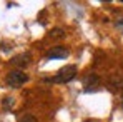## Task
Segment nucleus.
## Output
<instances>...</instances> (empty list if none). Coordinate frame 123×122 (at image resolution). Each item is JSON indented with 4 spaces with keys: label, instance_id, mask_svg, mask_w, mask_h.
Here are the masks:
<instances>
[{
    "label": "nucleus",
    "instance_id": "nucleus-1",
    "mask_svg": "<svg viewBox=\"0 0 123 122\" xmlns=\"http://www.w3.org/2000/svg\"><path fill=\"white\" fill-rule=\"evenodd\" d=\"M77 75V67L75 65H65L63 69H60L53 79H50L52 82H57V84H65V82H70L75 79Z\"/></svg>",
    "mask_w": 123,
    "mask_h": 122
},
{
    "label": "nucleus",
    "instance_id": "nucleus-3",
    "mask_svg": "<svg viewBox=\"0 0 123 122\" xmlns=\"http://www.w3.org/2000/svg\"><path fill=\"white\" fill-rule=\"evenodd\" d=\"M68 55V50L65 47H52L48 52H47V59H65Z\"/></svg>",
    "mask_w": 123,
    "mask_h": 122
},
{
    "label": "nucleus",
    "instance_id": "nucleus-9",
    "mask_svg": "<svg viewBox=\"0 0 123 122\" xmlns=\"http://www.w3.org/2000/svg\"><path fill=\"white\" fill-rule=\"evenodd\" d=\"M10 104L13 105V99H8V97H7V99H5V107H8Z\"/></svg>",
    "mask_w": 123,
    "mask_h": 122
},
{
    "label": "nucleus",
    "instance_id": "nucleus-8",
    "mask_svg": "<svg viewBox=\"0 0 123 122\" xmlns=\"http://www.w3.org/2000/svg\"><path fill=\"white\" fill-rule=\"evenodd\" d=\"M18 122H37V119L32 114H25V115H22L20 119H18Z\"/></svg>",
    "mask_w": 123,
    "mask_h": 122
},
{
    "label": "nucleus",
    "instance_id": "nucleus-10",
    "mask_svg": "<svg viewBox=\"0 0 123 122\" xmlns=\"http://www.w3.org/2000/svg\"><path fill=\"white\" fill-rule=\"evenodd\" d=\"M117 27H118V29H120V30L123 32V19H122V20H118V22H117Z\"/></svg>",
    "mask_w": 123,
    "mask_h": 122
},
{
    "label": "nucleus",
    "instance_id": "nucleus-6",
    "mask_svg": "<svg viewBox=\"0 0 123 122\" xmlns=\"http://www.w3.org/2000/svg\"><path fill=\"white\" fill-rule=\"evenodd\" d=\"M108 85H110L113 90L123 89V75H120V74H115V75H111V77H110V82H108Z\"/></svg>",
    "mask_w": 123,
    "mask_h": 122
},
{
    "label": "nucleus",
    "instance_id": "nucleus-11",
    "mask_svg": "<svg viewBox=\"0 0 123 122\" xmlns=\"http://www.w3.org/2000/svg\"><path fill=\"white\" fill-rule=\"evenodd\" d=\"M122 104H123V97H122Z\"/></svg>",
    "mask_w": 123,
    "mask_h": 122
},
{
    "label": "nucleus",
    "instance_id": "nucleus-7",
    "mask_svg": "<svg viewBox=\"0 0 123 122\" xmlns=\"http://www.w3.org/2000/svg\"><path fill=\"white\" fill-rule=\"evenodd\" d=\"M63 35H65V32H63L62 29H53V30L50 32V37H52V39H60Z\"/></svg>",
    "mask_w": 123,
    "mask_h": 122
},
{
    "label": "nucleus",
    "instance_id": "nucleus-2",
    "mask_svg": "<svg viewBox=\"0 0 123 122\" xmlns=\"http://www.w3.org/2000/svg\"><path fill=\"white\" fill-rule=\"evenodd\" d=\"M28 80V75L27 74H23L22 70H12V72H8L7 74V85H10V87H18L22 84H25V82Z\"/></svg>",
    "mask_w": 123,
    "mask_h": 122
},
{
    "label": "nucleus",
    "instance_id": "nucleus-4",
    "mask_svg": "<svg viewBox=\"0 0 123 122\" xmlns=\"http://www.w3.org/2000/svg\"><path fill=\"white\" fill-rule=\"evenodd\" d=\"M98 84H100V79H98L97 74H86V77L83 79V87L88 89V90L90 89H97Z\"/></svg>",
    "mask_w": 123,
    "mask_h": 122
},
{
    "label": "nucleus",
    "instance_id": "nucleus-5",
    "mask_svg": "<svg viewBox=\"0 0 123 122\" xmlns=\"http://www.w3.org/2000/svg\"><path fill=\"white\" fill-rule=\"evenodd\" d=\"M30 59H32L30 54H28V52H23V54H20V55L13 57V59H12V64L17 65V67H25V65L30 64Z\"/></svg>",
    "mask_w": 123,
    "mask_h": 122
}]
</instances>
